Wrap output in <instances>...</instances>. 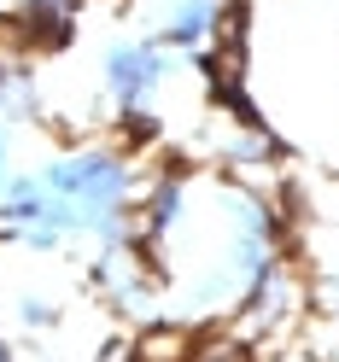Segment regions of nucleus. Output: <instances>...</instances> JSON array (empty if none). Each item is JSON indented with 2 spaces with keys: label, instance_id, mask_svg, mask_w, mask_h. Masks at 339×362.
I'll return each mask as SVG.
<instances>
[{
  "label": "nucleus",
  "instance_id": "f03ea898",
  "mask_svg": "<svg viewBox=\"0 0 339 362\" xmlns=\"http://www.w3.org/2000/svg\"><path fill=\"white\" fill-rule=\"evenodd\" d=\"M182 64V53L158 47L152 35H117L100 47V94L117 105V117L134 129H152V105H158V88H164Z\"/></svg>",
  "mask_w": 339,
  "mask_h": 362
},
{
  "label": "nucleus",
  "instance_id": "39448f33",
  "mask_svg": "<svg viewBox=\"0 0 339 362\" xmlns=\"http://www.w3.org/2000/svg\"><path fill=\"white\" fill-rule=\"evenodd\" d=\"M275 134H269L263 123H240L222 134V158H229L234 170H263V164H275Z\"/></svg>",
  "mask_w": 339,
  "mask_h": 362
},
{
  "label": "nucleus",
  "instance_id": "f257e3e1",
  "mask_svg": "<svg viewBox=\"0 0 339 362\" xmlns=\"http://www.w3.org/2000/svg\"><path fill=\"white\" fill-rule=\"evenodd\" d=\"M41 187H47V211L35 222H53L64 240H94V252L111 245H134V187H141V170H134L129 146L111 141H82L71 152L35 164Z\"/></svg>",
  "mask_w": 339,
  "mask_h": 362
},
{
  "label": "nucleus",
  "instance_id": "20e7f679",
  "mask_svg": "<svg viewBox=\"0 0 339 362\" xmlns=\"http://www.w3.org/2000/svg\"><path fill=\"white\" fill-rule=\"evenodd\" d=\"M292 304H299V281H292V269L275 257L263 269V275L252 281V292L240 298V310L252 315V322H263V327H275V322H287L292 315Z\"/></svg>",
  "mask_w": 339,
  "mask_h": 362
},
{
  "label": "nucleus",
  "instance_id": "7ed1b4c3",
  "mask_svg": "<svg viewBox=\"0 0 339 362\" xmlns=\"http://www.w3.org/2000/svg\"><path fill=\"white\" fill-rule=\"evenodd\" d=\"M217 24H222V0H158L146 35L182 59H205L217 41Z\"/></svg>",
  "mask_w": 339,
  "mask_h": 362
},
{
  "label": "nucleus",
  "instance_id": "6e6552de",
  "mask_svg": "<svg viewBox=\"0 0 339 362\" xmlns=\"http://www.w3.org/2000/svg\"><path fill=\"white\" fill-rule=\"evenodd\" d=\"M0 362H12V345H6V339H0Z\"/></svg>",
  "mask_w": 339,
  "mask_h": 362
},
{
  "label": "nucleus",
  "instance_id": "423d86ee",
  "mask_svg": "<svg viewBox=\"0 0 339 362\" xmlns=\"http://www.w3.org/2000/svg\"><path fill=\"white\" fill-rule=\"evenodd\" d=\"M12 315H18V327H24V333H47L59 322V304L41 286H18L12 292Z\"/></svg>",
  "mask_w": 339,
  "mask_h": 362
},
{
  "label": "nucleus",
  "instance_id": "0eeeda50",
  "mask_svg": "<svg viewBox=\"0 0 339 362\" xmlns=\"http://www.w3.org/2000/svg\"><path fill=\"white\" fill-rule=\"evenodd\" d=\"M6 181H12V123L0 111V193H6Z\"/></svg>",
  "mask_w": 339,
  "mask_h": 362
}]
</instances>
